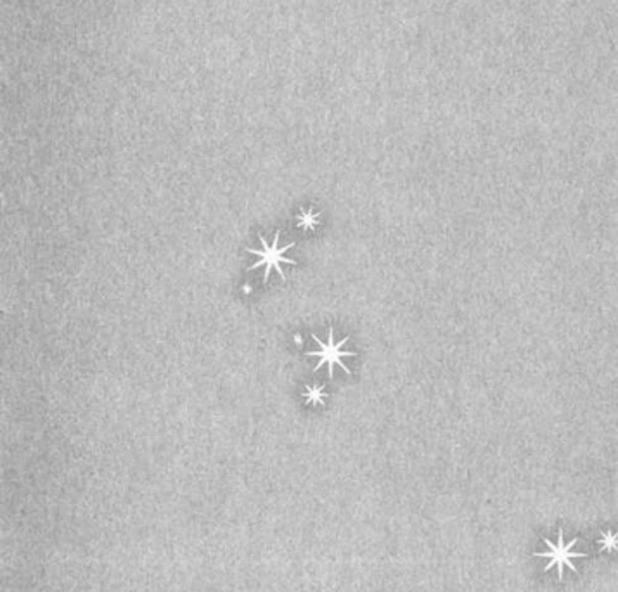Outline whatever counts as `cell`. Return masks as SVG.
Listing matches in <instances>:
<instances>
[{
	"label": "cell",
	"instance_id": "cell-6",
	"mask_svg": "<svg viewBox=\"0 0 618 592\" xmlns=\"http://www.w3.org/2000/svg\"><path fill=\"white\" fill-rule=\"evenodd\" d=\"M618 546V535H613V533H606L603 537V549H613V547Z\"/></svg>",
	"mask_w": 618,
	"mask_h": 592
},
{
	"label": "cell",
	"instance_id": "cell-4",
	"mask_svg": "<svg viewBox=\"0 0 618 592\" xmlns=\"http://www.w3.org/2000/svg\"><path fill=\"white\" fill-rule=\"evenodd\" d=\"M317 222H319V215L314 213L312 210H308V212H302L298 215V225L303 227L305 230L314 229V227L317 225Z\"/></svg>",
	"mask_w": 618,
	"mask_h": 592
},
{
	"label": "cell",
	"instance_id": "cell-7",
	"mask_svg": "<svg viewBox=\"0 0 618 592\" xmlns=\"http://www.w3.org/2000/svg\"><path fill=\"white\" fill-rule=\"evenodd\" d=\"M295 338H296V343H298V344L303 343V341H302V336H295Z\"/></svg>",
	"mask_w": 618,
	"mask_h": 592
},
{
	"label": "cell",
	"instance_id": "cell-3",
	"mask_svg": "<svg viewBox=\"0 0 618 592\" xmlns=\"http://www.w3.org/2000/svg\"><path fill=\"white\" fill-rule=\"evenodd\" d=\"M546 546H547V553H537L535 556H540V558H547L549 559V565H547V570L549 568H558V578H563V568H570L572 571H577L575 565L572 563L573 558H585V553H575L573 547L579 544V538H573L570 544H564L563 540V530L558 532V542L552 544L549 542L547 538L546 540Z\"/></svg>",
	"mask_w": 618,
	"mask_h": 592
},
{
	"label": "cell",
	"instance_id": "cell-5",
	"mask_svg": "<svg viewBox=\"0 0 618 592\" xmlns=\"http://www.w3.org/2000/svg\"><path fill=\"white\" fill-rule=\"evenodd\" d=\"M327 393H324V388L319 386V388H312V386H307L305 388V397H307V402L308 404H324V399H326Z\"/></svg>",
	"mask_w": 618,
	"mask_h": 592
},
{
	"label": "cell",
	"instance_id": "cell-2",
	"mask_svg": "<svg viewBox=\"0 0 618 592\" xmlns=\"http://www.w3.org/2000/svg\"><path fill=\"white\" fill-rule=\"evenodd\" d=\"M312 338H314V341L319 344V352H307V355L319 357V364H317L315 369H314L315 372L319 371L320 367L327 366L329 378H332V376H335V366H340L345 372H347V374H350V369L345 366L343 360H341L343 357H353V355H355L353 352H343V350H341V348H343V344L348 343V336L341 339L340 343H335V329L331 327V329H329V336H327V343H322L315 334L312 336Z\"/></svg>",
	"mask_w": 618,
	"mask_h": 592
},
{
	"label": "cell",
	"instance_id": "cell-1",
	"mask_svg": "<svg viewBox=\"0 0 618 592\" xmlns=\"http://www.w3.org/2000/svg\"><path fill=\"white\" fill-rule=\"evenodd\" d=\"M279 237H280V234L275 232V237H274V241H272V244H268L267 239L263 237L262 234H260V241H262V250L258 251V250L248 248V251H250V253L258 255V260L255 262L253 265H251L248 270H255V269H258V267H265V274H263V282L268 281V275H270L272 269H274L275 272L280 275V279H286V275H284L282 269H280V265H282V263H286V265H296L295 260H291V258H286V251L291 250L293 246H295V242H290V244L284 246V248H279Z\"/></svg>",
	"mask_w": 618,
	"mask_h": 592
}]
</instances>
